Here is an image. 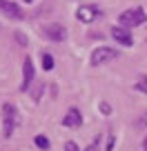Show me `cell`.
<instances>
[{"instance_id": "obj_1", "label": "cell", "mask_w": 147, "mask_h": 151, "mask_svg": "<svg viewBox=\"0 0 147 151\" xmlns=\"http://www.w3.org/2000/svg\"><path fill=\"white\" fill-rule=\"evenodd\" d=\"M147 16H145V9L143 7H129V9H125L123 14H120L118 22L120 27L129 29V27H140V24H145Z\"/></svg>"}, {"instance_id": "obj_2", "label": "cell", "mask_w": 147, "mask_h": 151, "mask_svg": "<svg viewBox=\"0 0 147 151\" xmlns=\"http://www.w3.org/2000/svg\"><path fill=\"white\" fill-rule=\"evenodd\" d=\"M14 129H16V107L5 102L2 104V136L11 138L14 136Z\"/></svg>"}, {"instance_id": "obj_3", "label": "cell", "mask_w": 147, "mask_h": 151, "mask_svg": "<svg viewBox=\"0 0 147 151\" xmlns=\"http://www.w3.org/2000/svg\"><path fill=\"white\" fill-rule=\"evenodd\" d=\"M118 58V49H112V47H98L94 49L91 53V65L98 67V65H107V62L116 60Z\"/></svg>"}, {"instance_id": "obj_4", "label": "cell", "mask_w": 147, "mask_h": 151, "mask_svg": "<svg viewBox=\"0 0 147 151\" xmlns=\"http://www.w3.org/2000/svg\"><path fill=\"white\" fill-rule=\"evenodd\" d=\"M100 14H103V11H100L96 5H83V7H78L76 18L80 20V22H85V24H91L94 20L100 18Z\"/></svg>"}, {"instance_id": "obj_5", "label": "cell", "mask_w": 147, "mask_h": 151, "mask_svg": "<svg viewBox=\"0 0 147 151\" xmlns=\"http://www.w3.org/2000/svg\"><path fill=\"white\" fill-rule=\"evenodd\" d=\"M112 38H114L118 45H123V47H132L134 45V38H132V33H129V29L120 27V24H114V27H112Z\"/></svg>"}, {"instance_id": "obj_6", "label": "cell", "mask_w": 147, "mask_h": 151, "mask_svg": "<svg viewBox=\"0 0 147 151\" xmlns=\"http://www.w3.org/2000/svg\"><path fill=\"white\" fill-rule=\"evenodd\" d=\"M45 36L49 40H54V42H62L67 38V27L65 24H58V22H51V24L45 27Z\"/></svg>"}, {"instance_id": "obj_7", "label": "cell", "mask_w": 147, "mask_h": 151, "mask_svg": "<svg viewBox=\"0 0 147 151\" xmlns=\"http://www.w3.org/2000/svg\"><path fill=\"white\" fill-rule=\"evenodd\" d=\"M33 78H36L33 62H31V58H25V62H22V85H20V91H27L29 87H31Z\"/></svg>"}, {"instance_id": "obj_8", "label": "cell", "mask_w": 147, "mask_h": 151, "mask_svg": "<svg viewBox=\"0 0 147 151\" xmlns=\"http://www.w3.org/2000/svg\"><path fill=\"white\" fill-rule=\"evenodd\" d=\"M0 11L5 16H9V18H14V20H22L25 18L22 9H20L16 2H11V0H0Z\"/></svg>"}, {"instance_id": "obj_9", "label": "cell", "mask_w": 147, "mask_h": 151, "mask_svg": "<svg viewBox=\"0 0 147 151\" xmlns=\"http://www.w3.org/2000/svg\"><path fill=\"white\" fill-rule=\"evenodd\" d=\"M62 124H65V127H80V124H83V113L78 111L76 107H71L69 111L65 113V118H62Z\"/></svg>"}, {"instance_id": "obj_10", "label": "cell", "mask_w": 147, "mask_h": 151, "mask_svg": "<svg viewBox=\"0 0 147 151\" xmlns=\"http://www.w3.org/2000/svg\"><path fill=\"white\" fill-rule=\"evenodd\" d=\"M134 89L140 91V93H147V73L138 76V80H136V85H134Z\"/></svg>"}, {"instance_id": "obj_11", "label": "cell", "mask_w": 147, "mask_h": 151, "mask_svg": "<svg viewBox=\"0 0 147 151\" xmlns=\"http://www.w3.org/2000/svg\"><path fill=\"white\" fill-rule=\"evenodd\" d=\"M33 142H36V147H38V149H43V151L49 149V138H47V136H36V138H33Z\"/></svg>"}, {"instance_id": "obj_12", "label": "cell", "mask_w": 147, "mask_h": 151, "mask_svg": "<svg viewBox=\"0 0 147 151\" xmlns=\"http://www.w3.org/2000/svg\"><path fill=\"white\" fill-rule=\"evenodd\" d=\"M43 69L45 71L54 69V56H51V53H43Z\"/></svg>"}, {"instance_id": "obj_13", "label": "cell", "mask_w": 147, "mask_h": 151, "mask_svg": "<svg viewBox=\"0 0 147 151\" xmlns=\"http://www.w3.org/2000/svg\"><path fill=\"white\" fill-rule=\"evenodd\" d=\"M145 127H147V111L143 113V116H140V120L136 122V129H138V131H145Z\"/></svg>"}, {"instance_id": "obj_14", "label": "cell", "mask_w": 147, "mask_h": 151, "mask_svg": "<svg viewBox=\"0 0 147 151\" xmlns=\"http://www.w3.org/2000/svg\"><path fill=\"white\" fill-rule=\"evenodd\" d=\"M65 151H80V149H78V145L74 140H67L65 142Z\"/></svg>"}, {"instance_id": "obj_15", "label": "cell", "mask_w": 147, "mask_h": 151, "mask_svg": "<svg viewBox=\"0 0 147 151\" xmlns=\"http://www.w3.org/2000/svg\"><path fill=\"white\" fill-rule=\"evenodd\" d=\"M43 89H45L43 85H38L36 89H33V100H40V93H43Z\"/></svg>"}, {"instance_id": "obj_16", "label": "cell", "mask_w": 147, "mask_h": 151, "mask_svg": "<svg viewBox=\"0 0 147 151\" xmlns=\"http://www.w3.org/2000/svg\"><path fill=\"white\" fill-rule=\"evenodd\" d=\"M100 109H103V113H105V116H109V111H112L107 102H100Z\"/></svg>"}, {"instance_id": "obj_17", "label": "cell", "mask_w": 147, "mask_h": 151, "mask_svg": "<svg viewBox=\"0 0 147 151\" xmlns=\"http://www.w3.org/2000/svg\"><path fill=\"white\" fill-rule=\"evenodd\" d=\"M16 38L20 40V45H27V40H25V36H22V33H16Z\"/></svg>"}, {"instance_id": "obj_18", "label": "cell", "mask_w": 147, "mask_h": 151, "mask_svg": "<svg viewBox=\"0 0 147 151\" xmlns=\"http://www.w3.org/2000/svg\"><path fill=\"white\" fill-rule=\"evenodd\" d=\"M85 151H98V147H96V145H89V147H87Z\"/></svg>"}, {"instance_id": "obj_19", "label": "cell", "mask_w": 147, "mask_h": 151, "mask_svg": "<svg viewBox=\"0 0 147 151\" xmlns=\"http://www.w3.org/2000/svg\"><path fill=\"white\" fill-rule=\"evenodd\" d=\"M145 149H147V138H145Z\"/></svg>"}, {"instance_id": "obj_20", "label": "cell", "mask_w": 147, "mask_h": 151, "mask_svg": "<svg viewBox=\"0 0 147 151\" xmlns=\"http://www.w3.org/2000/svg\"><path fill=\"white\" fill-rule=\"evenodd\" d=\"M25 2H31V0H25Z\"/></svg>"}]
</instances>
